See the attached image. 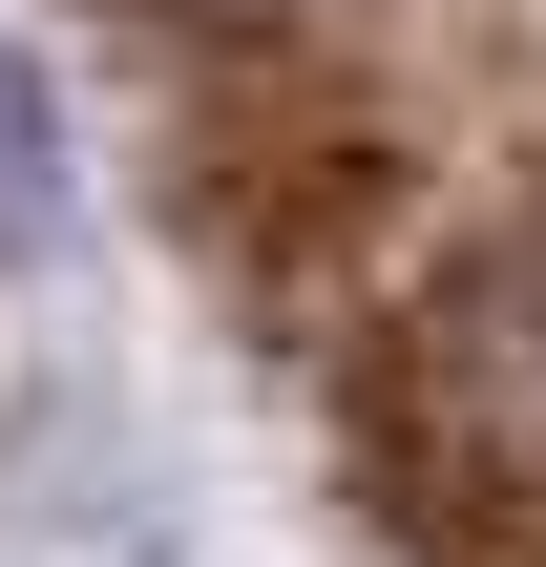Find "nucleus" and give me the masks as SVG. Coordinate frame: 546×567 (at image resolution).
<instances>
[{
	"label": "nucleus",
	"instance_id": "f257e3e1",
	"mask_svg": "<svg viewBox=\"0 0 546 567\" xmlns=\"http://www.w3.org/2000/svg\"><path fill=\"white\" fill-rule=\"evenodd\" d=\"M21 231H42V84L0 63V252H21Z\"/></svg>",
	"mask_w": 546,
	"mask_h": 567
}]
</instances>
